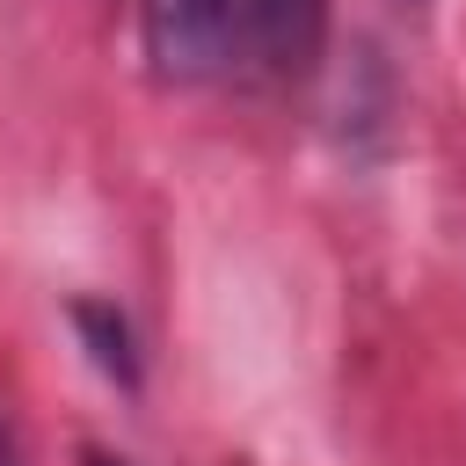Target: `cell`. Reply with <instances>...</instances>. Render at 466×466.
<instances>
[{"label":"cell","instance_id":"6da1fadb","mask_svg":"<svg viewBox=\"0 0 466 466\" xmlns=\"http://www.w3.org/2000/svg\"><path fill=\"white\" fill-rule=\"evenodd\" d=\"M328 0H138L153 80L175 87H277L320 58Z\"/></svg>","mask_w":466,"mask_h":466},{"label":"cell","instance_id":"7a4b0ae2","mask_svg":"<svg viewBox=\"0 0 466 466\" xmlns=\"http://www.w3.org/2000/svg\"><path fill=\"white\" fill-rule=\"evenodd\" d=\"M73 328H80V342H87V357H95V371H102V379H116V386H138L131 320H124L109 299H73Z\"/></svg>","mask_w":466,"mask_h":466},{"label":"cell","instance_id":"3957f363","mask_svg":"<svg viewBox=\"0 0 466 466\" xmlns=\"http://www.w3.org/2000/svg\"><path fill=\"white\" fill-rule=\"evenodd\" d=\"M80 466H131V459H109V451H80Z\"/></svg>","mask_w":466,"mask_h":466},{"label":"cell","instance_id":"277c9868","mask_svg":"<svg viewBox=\"0 0 466 466\" xmlns=\"http://www.w3.org/2000/svg\"><path fill=\"white\" fill-rule=\"evenodd\" d=\"M0 466H15V437H7V422H0Z\"/></svg>","mask_w":466,"mask_h":466}]
</instances>
